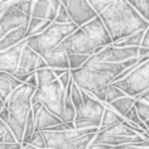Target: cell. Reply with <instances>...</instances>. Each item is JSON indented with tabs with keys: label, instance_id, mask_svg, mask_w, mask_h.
Instances as JSON below:
<instances>
[{
	"label": "cell",
	"instance_id": "cell-4",
	"mask_svg": "<svg viewBox=\"0 0 149 149\" xmlns=\"http://www.w3.org/2000/svg\"><path fill=\"white\" fill-rule=\"evenodd\" d=\"M36 91L37 87H33L25 82L17 90H14L8 101L5 102V106L8 107L10 113V118L9 121L6 123V126L13 132L18 143L20 144H23L25 124L32 111V99Z\"/></svg>",
	"mask_w": 149,
	"mask_h": 149
},
{
	"label": "cell",
	"instance_id": "cell-10",
	"mask_svg": "<svg viewBox=\"0 0 149 149\" xmlns=\"http://www.w3.org/2000/svg\"><path fill=\"white\" fill-rule=\"evenodd\" d=\"M62 4L66 6L70 18L77 27H82L99 17L88 0H62Z\"/></svg>",
	"mask_w": 149,
	"mask_h": 149
},
{
	"label": "cell",
	"instance_id": "cell-47",
	"mask_svg": "<svg viewBox=\"0 0 149 149\" xmlns=\"http://www.w3.org/2000/svg\"><path fill=\"white\" fill-rule=\"evenodd\" d=\"M4 107H5V104L3 102V100H1V99H0V111L4 109Z\"/></svg>",
	"mask_w": 149,
	"mask_h": 149
},
{
	"label": "cell",
	"instance_id": "cell-38",
	"mask_svg": "<svg viewBox=\"0 0 149 149\" xmlns=\"http://www.w3.org/2000/svg\"><path fill=\"white\" fill-rule=\"evenodd\" d=\"M59 82H61V85L63 86V88H67L68 87V85H70V82L72 81V76H71V72H70V70H67L65 73L62 74L61 77H59Z\"/></svg>",
	"mask_w": 149,
	"mask_h": 149
},
{
	"label": "cell",
	"instance_id": "cell-31",
	"mask_svg": "<svg viewBox=\"0 0 149 149\" xmlns=\"http://www.w3.org/2000/svg\"><path fill=\"white\" fill-rule=\"evenodd\" d=\"M56 23H59V24H68V23H73L72 19L70 18V14L68 12H67L66 6L61 4V6H59L58 9V13H57V17H56L54 19Z\"/></svg>",
	"mask_w": 149,
	"mask_h": 149
},
{
	"label": "cell",
	"instance_id": "cell-41",
	"mask_svg": "<svg viewBox=\"0 0 149 149\" xmlns=\"http://www.w3.org/2000/svg\"><path fill=\"white\" fill-rule=\"evenodd\" d=\"M140 47L149 48V28H147V31H145V33H144L143 42H141V46Z\"/></svg>",
	"mask_w": 149,
	"mask_h": 149
},
{
	"label": "cell",
	"instance_id": "cell-29",
	"mask_svg": "<svg viewBox=\"0 0 149 149\" xmlns=\"http://www.w3.org/2000/svg\"><path fill=\"white\" fill-rule=\"evenodd\" d=\"M133 6L145 20L149 22V0H136Z\"/></svg>",
	"mask_w": 149,
	"mask_h": 149
},
{
	"label": "cell",
	"instance_id": "cell-40",
	"mask_svg": "<svg viewBox=\"0 0 149 149\" xmlns=\"http://www.w3.org/2000/svg\"><path fill=\"white\" fill-rule=\"evenodd\" d=\"M9 118H10V113H9V110H8V107H4V109H3L1 111H0V119H1L5 123H8L9 121Z\"/></svg>",
	"mask_w": 149,
	"mask_h": 149
},
{
	"label": "cell",
	"instance_id": "cell-16",
	"mask_svg": "<svg viewBox=\"0 0 149 149\" xmlns=\"http://www.w3.org/2000/svg\"><path fill=\"white\" fill-rule=\"evenodd\" d=\"M97 134L102 136H136V135H139V134H136L130 128L129 123L126 120L113 124V125L107 126V128H100Z\"/></svg>",
	"mask_w": 149,
	"mask_h": 149
},
{
	"label": "cell",
	"instance_id": "cell-34",
	"mask_svg": "<svg viewBox=\"0 0 149 149\" xmlns=\"http://www.w3.org/2000/svg\"><path fill=\"white\" fill-rule=\"evenodd\" d=\"M88 149H149V148H140L136 145H118V147H113V145H104V144H91Z\"/></svg>",
	"mask_w": 149,
	"mask_h": 149
},
{
	"label": "cell",
	"instance_id": "cell-48",
	"mask_svg": "<svg viewBox=\"0 0 149 149\" xmlns=\"http://www.w3.org/2000/svg\"><path fill=\"white\" fill-rule=\"evenodd\" d=\"M126 1H128L130 5H134V4H135V1H136V0H126Z\"/></svg>",
	"mask_w": 149,
	"mask_h": 149
},
{
	"label": "cell",
	"instance_id": "cell-24",
	"mask_svg": "<svg viewBox=\"0 0 149 149\" xmlns=\"http://www.w3.org/2000/svg\"><path fill=\"white\" fill-rule=\"evenodd\" d=\"M37 132V126H36V118L33 113L31 111V114H29L28 116V120H27V124H25V132H24V138H23V144L22 145H25L29 143V140H31L32 135Z\"/></svg>",
	"mask_w": 149,
	"mask_h": 149
},
{
	"label": "cell",
	"instance_id": "cell-15",
	"mask_svg": "<svg viewBox=\"0 0 149 149\" xmlns=\"http://www.w3.org/2000/svg\"><path fill=\"white\" fill-rule=\"evenodd\" d=\"M23 82H20L18 79L10 73L6 72H0V99L3 100V102H6L10 95L17 90L19 86H22Z\"/></svg>",
	"mask_w": 149,
	"mask_h": 149
},
{
	"label": "cell",
	"instance_id": "cell-52",
	"mask_svg": "<svg viewBox=\"0 0 149 149\" xmlns=\"http://www.w3.org/2000/svg\"><path fill=\"white\" fill-rule=\"evenodd\" d=\"M61 1H62V0H61Z\"/></svg>",
	"mask_w": 149,
	"mask_h": 149
},
{
	"label": "cell",
	"instance_id": "cell-23",
	"mask_svg": "<svg viewBox=\"0 0 149 149\" xmlns=\"http://www.w3.org/2000/svg\"><path fill=\"white\" fill-rule=\"evenodd\" d=\"M37 81H38V87L44 86V85L52 82V81L57 80V76L53 72V68L51 67H46V68H40L36 71Z\"/></svg>",
	"mask_w": 149,
	"mask_h": 149
},
{
	"label": "cell",
	"instance_id": "cell-9",
	"mask_svg": "<svg viewBox=\"0 0 149 149\" xmlns=\"http://www.w3.org/2000/svg\"><path fill=\"white\" fill-rule=\"evenodd\" d=\"M82 94V100L84 104L80 109L76 110V119L77 120H82V121H88L91 124H94L95 126L100 128L101 126V120H102V115L105 111V104L96 100L95 97L88 94V92L81 90Z\"/></svg>",
	"mask_w": 149,
	"mask_h": 149
},
{
	"label": "cell",
	"instance_id": "cell-35",
	"mask_svg": "<svg viewBox=\"0 0 149 149\" xmlns=\"http://www.w3.org/2000/svg\"><path fill=\"white\" fill-rule=\"evenodd\" d=\"M20 5V10L24 12L28 17H32V12H33V6H34L37 0H18Z\"/></svg>",
	"mask_w": 149,
	"mask_h": 149
},
{
	"label": "cell",
	"instance_id": "cell-51",
	"mask_svg": "<svg viewBox=\"0 0 149 149\" xmlns=\"http://www.w3.org/2000/svg\"><path fill=\"white\" fill-rule=\"evenodd\" d=\"M36 149H39V148H36Z\"/></svg>",
	"mask_w": 149,
	"mask_h": 149
},
{
	"label": "cell",
	"instance_id": "cell-50",
	"mask_svg": "<svg viewBox=\"0 0 149 149\" xmlns=\"http://www.w3.org/2000/svg\"><path fill=\"white\" fill-rule=\"evenodd\" d=\"M67 149H74V147H71V148H67Z\"/></svg>",
	"mask_w": 149,
	"mask_h": 149
},
{
	"label": "cell",
	"instance_id": "cell-43",
	"mask_svg": "<svg viewBox=\"0 0 149 149\" xmlns=\"http://www.w3.org/2000/svg\"><path fill=\"white\" fill-rule=\"evenodd\" d=\"M143 57H149V48L139 47V58H143Z\"/></svg>",
	"mask_w": 149,
	"mask_h": 149
},
{
	"label": "cell",
	"instance_id": "cell-36",
	"mask_svg": "<svg viewBox=\"0 0 149 149\" xmlns=\"http://www.w3.org/2000/svg\"><path fill=\"white\" fill-rule=\"evenodd\" d=\"M107 90H109V85L107 86H104V87H100L97 90H95L94 92H91V96L92 97H95L96 100H99V101H101L105 104L106 102V95H107Z\"/></svg>",
	"mask_w": 149,
	"mask_h": 149
},
{
	"label": "cell",
	"instance_id": "cell-22",
	"mask_svg": "<svg viewBox=\"0 0 149 149\" xmlns=\"http://www.w3.org/2000/svg\"><path fill=\"white\" fill-rule=\"evenodd\" d=\"M105 111H104V115H102V120H101V126L100 128H107V126L113 125V124H116V123H121L124 121L125 119L119 115L116 111H114L111 107L105 104Z\"/></svg>",
	"mask_w": 149,
	"mask_h": 149
},
{
	"label": "cell",
	"instance_id": "cell-21",
	"mask_svg": "<svg viewBox=\"0 0 149 149\" xmlns=\"http://www.w3.org/2000/svg\"><path fill=\"white\" fill-rule=\"evenodd\" d=\"M145 31H147V29H145ZM145 31H140V32L134 33V34L126 37V38L119 40V42H116V43H114V46L118 47V48L140 47V46H141V42H143V37H144Z\"/></svg>",
	"mask_w": 149,
	"mask_h": 149
},
{
	"label": "cell",
	"instance_id": "cell-8",
	"mask_svg": "<svg viewBox=\"0 0 149 149\" xmlns=\"http://www.w3.org/2000/svg\"><path fill=\"white\" fill-rule=\"evenodd\" d=\"M32 17L20 10L18 0L8 3L0 10V39L20 27H28Z\"/></svg>",
	"mask_w": 149,
	"mask_h": 149
},
{
	"label": "cell",
	"instance_id": "cell-17",
	"mask_svg": "<svg viewBox=\"0 0 149 149\" xmlns=\"http://www.w3.org/2000/svg\"><path fill=\"white\" fill-rule=\"evenodd\" d=\"M61 123H62L61 119L58 116H56L53 113H51L46 106L40 107L36 116V126H37V130H39V132L47 130L54 125L61 124Z\"/></svg>",
	"mask_w": 149,
	"mask_h": 149
},
{
	"label": "cell",
	"instance_id": "cell-19",
	"mask_svg": "<svg viewBox=\"0 0 149 149\" xmlns=\"http://www.w3.org/2000/svg\"><path fill=\"white\" fill-rule=\"evenodd\" d=\"M136 99L135 97H130V96H124V97H120L118 100H115L111 104H107L114 111H116L119 115H121L123 118L125 116L126 114L129 113V110L135 105Z\"/></svg>",
	"mask_w": 149,
	"mask_h": 149
},
{
	"label": "cell",
	"instance_id": "cell-1",
	"mask_svg": "<svg viewBox=\"0 0 149 149\" xmlns=\"http://www.w3.org/2000/svg\"><path fill=\"white\" fill-rule=\"evenodd\" d=\"M79 28L74 23L59 24L52 22V24L40 34L28 37L27 44L47 62L51 68L70 70L68 53L62 43Z\"/></svg>",
	"mask_w": 149,
	"mask_h": 149
},
{
	"label": "cell",
	"instance_id": "cell-5",
	"mask_svg": "<svg viewBox=\"0 0 149 149\" xmlns=\"http://www.w3.org/2000/svg\"><path fill=\"white\" fill-rule=\"evenodd\" d=\"M65 100L66 88H63L59 80L57 79L37 88V91L33 95L32 104L40 102L51 113H53L56 116H58L62 120L63 114H65Z\"/></svg>",
	"mask_w": 149,
	"mask_h": 149
},
{
	"label": "cell",
	"instance_id": "cell-20",
	"mask_svg": "<svg viewBox=\"0 0 149 149\" xmlns=\"http://www.w3.org/2000/svg\"><path fill=\"white\" fill-rule=\"evenodd\" d=\"M52 24V22L49 20H44V19H38V18H31L28 24V31H27V38L32 36L40 34L42 32H44L46 29Z\"/></svg>",
	"mask_w": 149,
	"mask_h": 149
},
{
	"label": "cell",
	"instance_id": "cell-46",
	"mask_svg": "<svg viewBox=\"0 0 149 149\" xmlns=\"http://www.w3.org/2000/svg\"><path fill=\"white\" fill-rule=\"evenodd\" d=\"M10 1H13V0H0V10H1L4 6L8 4V3H10Z\"/></svg>",
	"mask_w": 149,
	"mask_h": 149
},
{
	"label": "cell",
	"instance_id": "cell-42",
	"mask_svg": "<svg viewBox=\"0 0 149 149\" xmlns=\"http://www.w3.org/2000/svg\"><path fill=\"white\" fill-rule=\"evenodd\" d=\"M27 84H28V85H31V86H33V87H37V88H38V81H37L36 73H33L32 76L29 77L28 81H27Z\"/></svg>",
	"mask_w": 149,
	"mask_h": 149
},
{
	"label": "cell",
	"instance_id": "cell-30",
	"mask_svg": "<svg viewBox=\"0 0 149 149\" xmlns=\"http://www.w3.org/2000/svg\"><path fill=\"white\" fill-rule=\"evenodd\" d=\"M96 134H86L74 141V149H88Z\"/></svg>",
	"mask_w": 149,
	"mask_h": 149
},
{
	"label": "cell",
	"instance_id": "cell-32",
	"mask_svg": "<svg viewBox=\"0 0 149 149\" xmlns=\"http://www.w3.org/2000/svg\"><path fill=\"white\" fill-rule=\"evenodd\" d=\"M28 144L32 145V147L39 148V149H46V143H44V138H43L42 132L37 130V132L32 135V138H31V140H29Z\"/></svg>",
	"mask_w": 149,
	"mask_h": 149
},
{
	"label": "cell",
	"instance_id": "cell-13",
	"mask_svg": "<svg viewBox=\"0 0 149 149\" xmlns=\"http://www.w3.org/2000/svg\"><path fill=\"white\" fill-rule=\"evenodd\" d=\"M38 59H39V54L36 53L28 44H25V47L23 48V52H22L19 70H18V73L15 74V79H18L23 84L27 82L29 77L33 73H36Z\"/></svg>",
	"mask_w": 149,
	"mask_h": 149
},
{
	"label": "cell",
	"instance_id": "cell-3",
	"mask_svg": "<svg viewBox=\"0 0 149 149\" xmlns=\"http://www.w3.org/2000/svg\"><path fill=\"white\" fill-rule=\"evenodd\" d=\"M63 47L67 53H81L92 56L99 47L113 44V39L107 32L101 18L97 17L88 22L70 37L63 40Z\"/></svg>",
	"mask_w": 149,
	"mask_h": 149
},
{
	"label": "cell",
	"instance_id": "cell-49",
	"mask_svg": "<svg viewBox=\"0 0 149 149\" xmlns=\"http://www.w3.org/2000/svg\"><path fill=\"white\" fill-rule=\"evenodd\" d=\"M145 125H147V128H148V132H149V120L145 121Z\"/></svg>",
	"mask_w": 149,
	"mask_h": 149
},
{
	"label": "cell",
	"instance_id": "cell-33",
	"mask_svg": "<svg viewBox=\"0 0 149 149\" xmlns=\"http://www.w3.org/2000/svg\"><path fill=\"white\" fill-rule=\"evenodd\" d=\"M114 1L115 0H88V3H90V4L92 5V8L97 12V14L102 13L104 10H105L107 6Z\"/></svg>",
	"mask_w": 149,
	"mask_h": 149
},
{
	"label": "cell",
	"instance_id": "cell-37",
	"mask_svg": "<svg viewBox=\"0 0 149 149\" xmlns=\"http://www.w3.org/2000/svg\"><path fill=\"white\" fill-rule=\"evenodd\" d=\"M0 141H4V143H10V144H17V143H18L15 135H14L13 132H12V130H10L9 128L6 129V132H5L4 135L0 136ZM19 144H20V143H19Z\"/></svg>",
	"mask_w": 149,
	"mask_h": 149
},
{
	"label": "cell",
	"instance_id": "cell-45",
	"mask_svg": "<svg viewBox=\"0 0 149 149\" xmlns=\"http://www.w3.org/2000/svg\"><path fill=\"white\" fill-rule=\"evenodd\" d=\"M67 70H63V68H53V72H54V74L57 76V79H59V77L62 76L63 73L66 72Z\"/></svg>",
	"mask_w": 149,
	"mask_h": 149
},
{
	"label": "cell",
	"instance_id": "cell-18",
	"mask_svg": "<svg viewBox=\"0 0 149 149\" xmlns=\"http://www.w3.org/2000/svg\"><path fill=\"white\" fill-rule=\"evenodd\" d=\"M27 31L28 27H20L6 34L4 38H1L0 39V52L9 49V48L17 46L18 43H20L22 40L27 39Z\"/></svg>",
	"mask_w": 149,
	"mask_h": 149
},
{
	"label": "cell",
	"instance_id": "cell-27",
	"mask_svg": "<svg viewBox=\"0 0 149 149\" xmlns=\"http://www.w3.org/2000/svg\"><path fill=\"white\" fill-rule=\"evenodd\" d=\"M135 109L138 111V115H139V118L143 120L144 123L149 120V102L144 101V100L141 99H136L135 101Z\"/></svg>",
	"mask_w": 149,
	"mask_h": 149
},
{
	"label": "cell",
	"instance_id": "cell-39",
	"mask_svg": "<svg viewBox=\"0 0 149 149\" xmlns=\"http://www.w3.org/2000/svg\"><path fill=\"white\" fill-rule=\"evenodd\" d=\"M23 145L17 143V144H10V143H4V141H0V149H22Z\"/></svg>",
	"mask_w": 149,
	"mask_h": 149
},
{
	"label": "cell",
	"instance_id": "cell-12",
	"mask_svg": "<svg viewBox=\"0 0 149 149\" xmlns=\"http://www.w3.org/2000/svg\"><path fill=\"white\" fill-rule=\"evenodd\" d=\"M25 44H27V39L22 40L20 43H18L17 46L9 48V49L0 52V72L10 73L15 77L18 70H19L22 52H23Z\"/></svg>",
	"mask_w": 149,
	"mask_h": 149
},
{
	"label": "cell",
	"instance_id": "cell-14",
	"mask_svg": "<svg viewBox=\"0 0 149 149\" xmlns=\"http://www.w3.org/2000/svg\"><path fill=\"white\" fill-rule=\"evenodd\" d=\"M61 4V0H37L33 6L32 18L54 22Z\"/></svg>",
	"mask_w": 149,
	"mask_h": 149
},
{
	"label": "cell",
	"instance_id": "cell-25",
	"mask_svg": "<svg viewBox=\"0 0 149 149\" xmlns=\"http://www.w3.org/2000/svg\"><path fill=\"white\" fill-rule=\"evenodd\" d=\"M91 56L87 54H81V53H68V62H70V70L73 68H80L85 63L87 62V59Z\"/></svg>",
	"mask_w": 149,
	"mask_h": 149
},
{
	"label": "cell",
	"instance_id": "cell-28",
	"mask_svg": "<svg viewBox=\"0 0 149 149\" xmlns=\"http://www.w3.org/2000/svg\"><path fill=\"white\" fill-rule=\"evenodd\" d=\"M71 100H72L73 105H74V109H80L84 104V100H82V94H81V88L77 86L76 84L73 82L72 85V88H71Z\"/></svg>",
	"mask_w": 149,
	"mask_h": 149
},
{
	"label": "cell",
	"instance_id": "cell-2",
	"mask_svg": "<svg viewBox=\"0 0 149 149\" xmlns=\"http://www.w3.org/2000/svg\"><path fill=\"white\" fill-rule=\"evenodd\" d=\"M113 39V44L136 32L149 28L147 22L126 0H115L99 14Z\"/></svg>",
	"mask_w": 149,
	"mask_h": 149
},
{
	"label": "cell",
	"instance_id": "cell-6",
	"mask_svg": "<svg viewBox=\"0 0 149 149\" xmlns=\"http://www.w3.org/2000/svg\"><path fill=\"white\" fill-rule=\"evenodd\" d=\"M114 84L124 91L126 96L138 99L143 95L149 90V57L140 58V63L132 73Z\"/></svg>",
	"mask_w": 149,
	"mask_h": 149
},
{
	"label": "cell",
	"instance_id": "cell-7",
	"mask_svg": "<svg viewBox=\"0 0 149 149\" xmlns=\"http://www.w3.org/2000/svg\"><path fill=\"white\" fill-rule=\"evenodd\" d=\"M71 76L73 79V82L79 86L81 90L88 92H94L100 87L107 86L113 84L114 79L109 74L100 72L97 70L88 68V67H80V68L70 70Z\"/></svg>",
	"mask_w": 149,
	"mask_h": 149
},
{
	"label": "cell",
	"instance_id": "cell-26",
	"mask_svg": "<svg viewBox=\"0 0 149 149\" xmlns=\"http://www.w3.org/2000/svg\"><path fill=\"white\" fill-rule=\"evenodd\" d=\"M125 92L120 90L116 85H115L114 82L109 85V90H107V95H106V102L105 104H111L113 101H115V100L120 99V97H124Z\"/></svg>",
	"mask_w": 149,
	"mask_h": 149
},
{
	"label": "cell",
	"instance_id": "cell-11",
	"mask_svg": "<svg viewBox=\"0 0 149 149\" xmlns=\"http://www.w3.org/2000/svg\"><path fill=\"white\" fill-rule=\"evenodd\" d=\"M139 57V47H126V48H118L114 44L104 47L97 53L92 54L91 58L99 62H114L120 63L128 59Z\"/></svg>",
	"mask_w": 149,
	"mask_h": 149
},
{
	"label": "cell",
	"instance_id": "cell-44",
	"mask_svg": "<svg viewBox=\"0 0 149 149\" xmlns=\"http://www.w3.org/2000/svg\"><path fill=\"white\" fill-rule=\"evenodd\" d=\"M6 129H8V126H6V124L1 120V119H0V136L4 135L5 132H6Z\"/></svg>",
	"mask_w": 149,
	"mask_h": 149
}]
</instances>
